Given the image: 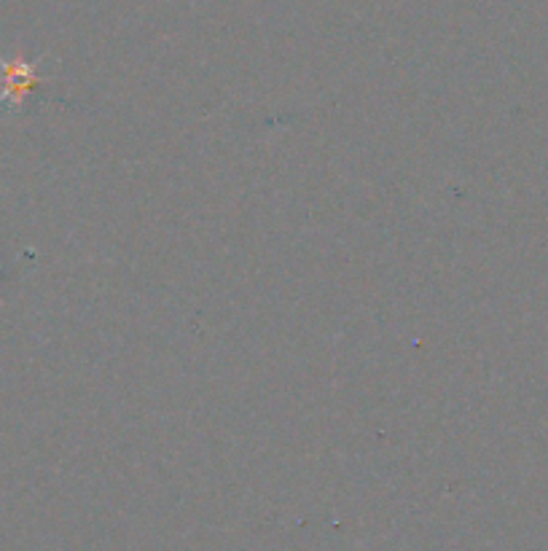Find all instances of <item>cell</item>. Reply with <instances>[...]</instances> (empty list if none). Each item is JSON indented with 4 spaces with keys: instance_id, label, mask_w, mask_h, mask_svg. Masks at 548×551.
<instances>
[{
    "instance_id": "cell-1",
    "label": "cell",
    "mask_w": 548,
    "mask_h": 551,
    "mask_svg": "<svg viewBox=\"0 0 548 551\" xmlns=\"http://www.w3.org/2000/svg\"><path fill=\"white\" fill-rule=\"evenodd\" d=\"M0 68H3V76H6L3 97H11V100H19V97L25 95L27 89L38 81V78H35V65H30V62L0 60Z\"/></svg>"
}]
</instances>
